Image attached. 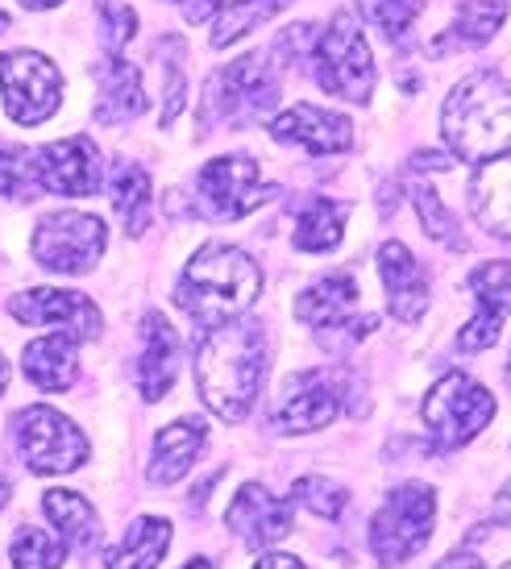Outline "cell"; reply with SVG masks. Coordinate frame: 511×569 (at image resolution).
<instances>
[{
	"instance_id": "8992f818",
	"label": "cell",
	"mask_w": 511,
	"mask_h": 569,
	"mask_svg": "<svg viewBox=\"0 0 511 569\" xmlns=\"http://www.w3.org/2000/svg\"><path fill=\"white\" fill-rule=\"evenodd\" d=\"M312 76L329 96L350 100V104H367L374 92V54L367 47V33L358 30L350 13H333L324 26L312 54Z\"/></svg>"
},
{
	"instance_id": "60d3db41",
	"label": "cell",
	"mask_w": 511,
	"mask_h": 569,
	"mask_svg": "<svg viewBox=\"0 0 511 569\" xmlns=\"http://www.w3.org/2000/svg\"><path fill=\"white\" fill-rule=\"evenodd\" d=\"M17 4H26V9H38V13H42V9H54V4H63V0H17Z\"/></svg>"
},
{
	"instance_id": "7a4b0ae2",
	"label": "cell",
	"mask_w": 511,
	"mask_h": 569,
	"mask_svg": "<svg viewBox=\"0 0 511 569\" xmlns=\"http://www.w3.org/2000/svg\"><path fill=\"white\" fill-rule=\"evenodd\" d=\"M262 296V270L246 250L208 241L196 250L183 279L176 287V303L200 329H217L224 320H238Z\"/></svg>"
},
{
	"instance_id": "d590c367",
	"label": "cell",
	"mask_w": 511,
	"mask_h": 569,
	"mask_svg": "<svg viewBox=\"0 0 511 569\" xmlns=\"http://www.w3.org/2000/svg\"><path fill=\"white\" fill-rule=\"evenodd\" d=\"M100 9V33H104V50H109L112 59H121L126 47L133 42V33H138V13L129 9L126 0H97Z\"/></svg>"
},
{
	"instance_id": "5bb4252c",
	"label": "cell",
	"mask_w": 511,
	"mask_h": 569,
	"mask_svg": "<svg viewBox=\"0 0 511 569\" xmlns=\"http://www.w3.org/2000/svg\"><path fill=\"white\" fill-rule=\"evenodd\" d=\"M38 174H42V188L54 196H92L104 183L100 146L83 133L59 138L38 150Z\"/></svg>"
},
{
	"instance_id": "ee69618b",
	"label": "cell",
	"mask_w": 511,
	"mask_h": 569,
	"mask_svg": "<svg viewBox=\"0 0 511 569\" xmlns=\"http://www.w3.org/2000/svg\"><path fill=\"white\" fill-rule=\"evenodd\" d=\"M0 30H9V13L4 9H0Z\"/></svg>"
},
{
	"instance_id": "30bf717a",
	"label": "cell",
	"mask_w": 511,
	"mask_h": 569,
	"mask_svg": "<svg viewBox=\"0 0 511 569\" xmlns=\"http://www.w3.org/2000/svg\"><path fill=\"white\" fill-rule=\"evenodd\" d=\"M196 208L208 221H241L254 208H262L274 196V188L262 183V171L250 154H221L200 167L196 174Z\"/></svg>"
},
{
	"instance_id": "8d00e7d4",
	"label": "cell",
	"mask_w": 511,
	"mask_h": 569,
	"mask_svg": "<svg viewBox=\"0 0 511 569\" xmlns=\"http://www.w3.org/2000/svg\"><path fill=\"white\" fill-rule=\"evenodd\" d=\"M183 100H188V76H183V42L171 33V63H162V112L159 126H176V117L183 112Z\"/></svg>"
},
{
	"instance_id": "836d02e7",
	"label": "cell",
	"mask_w": 511,
	"mask_h": 569,
	"mask_svg": "<svg viewBox=\"0 0 511 569\" xmlns=\"http://www.w3.org/2000/svg\"><path fill=\"white\" fill-rule=\"evenodd\" d=\"M291 503L308 507L312 516L320 520H337L345 507H350V490L337 487L333 478H320V475H308V478H295V487H291Z\"/></svg>"
},
{
	"instance_id": "1f68e13d",
	"label": "cell",
	"mask_w": 511,
	"mask_h": 569,
	"mask_svg": "<svg viewBox=\"0 0 511 569\" xmlns=\"http://www.w3.org/2000/svg\"><path fill=\"white\" fill-rule=\"evenodd\" d=\"M67 545L63 537L54 532H42V528H21L9 545V561L13 569H59L67 561Z\"/></svg>"
},
{
	"instance_id": "5b68a950",
	"label": "cell",
	"mask_w": 511,
	"mask_h": 569,
	"mask_svg": "<svg viewBox=\"0 0 511 569\" xmlns=\"http://www.w3.org/2000/svg\"><path fill=\"white\" fill-rule=\"evenodd\" d=\"M437 520V495L429 482H403L387 495V503L370 520V553L379 566H403L412 561L432 537Z\"/></svg>"
},
{
	"instance_id": "74e56055",
	"label": "cell",
	"mask_w": 511,
	"mask_h": 569,
	"mask_svg": "<svg viewBox=\"0 0 511 569\" xmlns=\"http://www.w3.org/2000/svg\"><path fill=\"white\" fill-rule=\"evenodd\" d=\"M176 4H183L188 21H204V17H212L221 9V0H176Z\"/></svg>"
},
{
	"instance_id": "4316f807",
	"label": "cell",
	"mask_w": 511,
	"mask_h": 569,
	"mask_svg": "<svg viewBox=\"0 0 511 569\" xmlns=\"http://www.w3.org/2000/svg\"><path fill=\"white\" fill-rule=\"evenodd\" d=\"M508 21V0H465L458 9V21L445 30V38L432 42V54L445 50H465V47H487L499 33V26Z\"/></svg>"
},
{
	"instance_id": "7bdbcfd3",
	"label": "cell",
	"mask_w": 511,
	"mask_h": 569,
	"mask_svg": "<svg viewBox=\"0 0 511 569\" xmlns=\"http://www.w3.org/2000/svg\"><path fill=\"white\" fill-rule=\"evenodd\" d=\"M183 569H217V566H212V561H204V557H200V561H188V566H183Z\"/></svg>"
},
{
	"instance_id": "484cf974",
	"label": "cell",
	"mask_w": 511,
	"mask_h": 569,
	"mask_svg": "<svg viewBox=\"0 0 511 569\" xmlns=\"http://www.w3.org/2000/svg\"><path fill=\"white\" fill-rule=\"evenodd\" d=\"M42 511H47V520L63 532L67 545L80 549V553L97 549L100 537H104V532H100L97 507L88 503L83 495H76V490H47V495H42Z\"/></svg>"
},
{
	"instance_id": "603a6c76",
	"label": "cell",
	"mask_w": 511,
	"mask_h": 569,
	"mask_svg": "<svg viewBox=\"0 0 511 569\" xmlns=\"http://www.w3.org/2000/svg\"><path fill=\"white\" fill-rule=\"evenodd\" d=\"M21 362H26V379L38 391H67L80 375V341L71 332H50L26 346Z\"/></svg>"
},
{
	"instance_id": "d6986e66",
	"label": "cell",
	"mask_w": 511,
	"mask_h": 569,
	"mask_svg": "<svg viewBox=\"0 0 511 569\" xmlns=\"http://www.w3.org/2000/svg\"><path fill=\"white\" fill-rule=\"evenodd\" d=\"M379 274H383L387 300H391V317L403 325H415L429 308V274L412 258V250L403 241H383L379 250Z\"/></svg>"
},
{
	"instance_id": "52a82bcc",
	"label": "cell",
	"mask_w": 511,
	"mask_h": 569,
	"mask_svg": "<svg viewBox=\"0 0 511 569\" xmlns=\"http://www.w3.org/2000/svg\"><path fill=\"white\" fill-rule=\"evenodd\" d=\"M17 458L30 475H71L88 461V437L67 420L63 411L33 403L13 416Z\"/></svg>"
},
{
	"instance_id": "3957f363",
	"label": "cell",
	"mask_w": 511,
	"mask_h": 569,
	"mask_svg": "<svg viewBox=\"0 0 511 569\" xmlns=\"http://www.w3.org/2000/svg\"><path fill=\"white\" fill-rule=\"evenodd\" d=\"M449 150L465 162H487L511 150V88L499 71L465 76L441 112Z\"/></svg>"
},
{
	"instance_id": "ac0fdd59",
	"label": "cell",
	"mask_w": 511,
	"mask_h": 569,
	"mask_svg": "<svg viewBox=\"0 0 511 569\" xmlns=\"http://www.w3.org/2000/svg\"><path fill=\"white\" fill-rule=\"evenodd\" d=\"M470 291L479 296V317L470 320L458 337L462 353H479V349L495 346L503 320L511 312V262H482L470 274Z\"/></svg>"
},
{
	"instance_id": "f546056e",
	"label": "cell",
	"mask_w": 511,
	"mask_h": 569,
	"mask_svg": "<svg viewBox=\"0 0 511 569\" xmlns=\"http://www.w3.org/2000/svg\"><path fill=\"white\" fill-rule=\"evenodd\" d=\"M112 208L126 224L129 238L146 233V221H150V179H146L142 167L133 162H117L112 167Z\"/></svg>"
},
{
	"instance_id": "d6a6232c",
	"label": "cell",
	"mask_w": 511,
	"mask_h": 569,
	"mask_svg": "<svg viewBox=\"0 0 511 569\" xmlns=\"http://www.w3.org/2000/svg\"><path fill=\"white\" fill-rule=\"evenodd\" d=\"M358 13L370 30H379L383 38L400 42L403 33L412 30V21L424 13V0H358Z\"/></svg>"
},
{
	"instance_id": "9c48e42d",
	"label": "cell",
	"mask_w": 511,
	"mask_h": 569,
	"mask_svg": "<svg viewBox=\"0 0 511 569\" xmlns=\"http://www.w3.org/2000/svg\"><path fill=\"white\" fill-rule=\"evenodd\" d=\"M295 317L317 332L324 349H341V346H353V341H367L370 332L379 329V317L358 312V283H353L350 270L324 274L320 283L300 291Z\"/></svg>"
},
{
	"instance_id": "f6af8a7d",
	"label": "cell",
	"mask_w": 511,
	"mask_h": 569,
	"mask_svg": "<svg viewBox=\"0 0 511 569\" xmlns=\"http://www.w3.org/2000/svg\"><path fill=\"white\" fill-rule=\"evenodd\" d=\"M508 387H511V358H508Z\"/></svg>"
},
{
	"instance_id": "8fae6325",
	"label": "cell",
	"mask_w": 511,
	"mask_h": 569,
	"mask_svg": "<svg viewBox=\"0 0 511 569\" xmlns=\"http://www.w3.org/2000/svg\"><path fill=\"white\" fill-rule=\"evenodd\" d=\"M109 246V229L92 212H50L33 229V258L54 274H88Z\"/></svg>"
},
{
	"instance_id": "6da1fadb",
	"label": "cell",
	"mask_w": 511,
	"mask_h": 569,
	"mask_svg": "<svg viewBox=\"0 0 511 569\" xmlns=\"http://www.w3.org/2000/svg\"><path fill=\"white\" fill-rule=\"evenodd\" d=\"M267 379V325L262 320H224L204 332L196 349V387L212 416L238 425L250 416Z\"/></svg>"
},
{
	"instance_id": "f1b7e54d",
	"label": "cell",
	"mask_w": 511,
	"mask_h": 569,
	"mask_svg": "<svg viewBox=\"0 0 511 569\" xmlns=\"http://www.w3.org/2000/svg\"><path fill=\"white\" fill-rule=\"evenodd\" d=\"M288 4L291 0H224L212 17V47H233L246 33H254L258 26H267L274 13H283Z\"/></svg>"
},
{
	"instance_id": "4fadbf2b",
	"label": "cell",
	"mask_w": 511,
	"mask_h": 569,
	"mask_svg": "<svg viewBox=\"0 0 511 569\" xmlns=\"http://www.w3.org/2000/svg\"><path fill=\"white\" fill-rule=\"evenodd\" d=\"M337 411H341V387H337L333 370L312 366L283 387V396L271 411V425L279 432H320L333 425Z\"/></svg>"
},
{
	"instance_id": "e575fe53",
	"label": "cell",
	"mask_w": 511,
	"mask_h": 569,
	"mask_svg": "<svg viewBox=\"0 0 511 569\" xmlns=\"http://www.w3.org/2000/svg\"><path fill=\"white\" fill-rule=\"evenodd\" d=\"M412 196H415V212H420L424 233H429L432 241H445V246H453V250H462L465 241L458 238V221H453V212L441 204V196H437L429 183H415Z\"/></svg>"
},
{
	"instance_id": "f35d334b",
	"label": "cell",
	"mask_w": 511,
	"mask_h": 569,
	"mask_svg": "<svg viewBox=\"0 0 511 569\" xmlns=\"http://www.w3.org/2000/svg\"><path fill=\"white\" fill-rule=\"evenodd\" d=\"M254 569H308V566L300 557H288V553H262Z\"/></svg>"
},
{
	"instance_id": "2e32d148",
	"label": "cell",
	"mask_w": 511,
	"mask_h": 569,
	"mask_svg": "<svg viewBox=\"0 0 511 569\" xmlns=\"http://www.w3.org/2000/svg\"><path fill=\"white\" fill-rule=\"evenodd\" d=\"M271 138L283 146H300L308 154H345L353 146V126L333 109L291 104L271 121Z\"/></svg>"
},
{
	"instance_id": "d4e9b609",
	"label": "cell",
	"mask_w": 511,
	"mask_h": 569,
	"mask_svg": "<svg viewBox=\"0 0 511 569\" xmlns=\"http://www.w3.org/2000/svg\"><path fill=\"white\" fill-rule=\"evenodd\" d=\"M171 549V523L159 516H138L126 528L121 545H112L104 561L109 569H159V561Z\"/></svg>"
},
{
	"instance_id": "ffe728a7",
	"label": "cell",
	"mask_w": 511,
	"mask_h": 569,
	"mask_svg": "<svg viewBox=\"0 0 511 569\" xmlns=\"http://www.w3.org/2000/svg\"><path fill=\"white\" fill-rule=\"evenodd\" d=\"M179 366V332L162 312H146L142 317V358H138V391L146 403H159L171 382H176Z\"/></svg>"
},
{
	"instance_id": "83f0119b",
	"label": "cell",
	"mask_w": 511,
	"mask_h": 569,
	"mask_svg": "<svg viewBox=\"0 0 511 569\" xmlns=\"http://www.w3.org/2000/svg\"><path fill=\"white\" fill-rule=\"evenodd\" d=\"M350 221V204H337L324 196H312L304 208H295V250L324 253L333 250Z\"/></svg>"
},
{
	"instance_id": "b9f144b4",
	"label": "cell",
	"mask_w": 511,
	"mask_h": 569,
	"mask_svg": "<svg viewBox=\"0 0 511 569\" xmlns=\"http://www.w3.org/2000/svg\"><path fill=\"white\" fill-rule=\"evenodd\" d=\"M9 387V362H4V353H0V391Z\"/></svg>"
},
{
	"instance_id": "7c38bea8",
	"label": "cell",
	"mask_w": 511,
	"mask_h": 569,
	"mask_svg": "<svg viewBox=\"0 0 511 569\" xmlns=\"http://www.w3.org/2000/svg\"><path fill=\"white\" fill-rule=\"evenodd\" d=\"M0 96L17 126H42L63 104V76L38 50H9L0 54Z\"/></svg>"
},
{
	"instance_id": "cb8c5ba5",
	"label": "cell",
	"mask_w": 511,
	"mask_h": 569,
	"mask_svg": "<svg viewBox=\"0 0 511 569\" xmlns=\"http://www.w3.org/2000/svg\"><path fill=\"white\" fill-rule=\"evenodd\" d=\"M146 112V88H142V71L129 67L126 59H112L100 71V104H97V121L100 126H121V121H133Z\"/></svg>"
},
{
	"instance_id": "9a60e30c",
	"label": "cell",
	"mask_w": 511,
	"mask_h": 569,
	"mask_svg": "<svg viewBox=\"0 0 511 569\" xmlns=\"http://www.w3.org/2000/svg\"><path fill=\"white\" fill-rule=\"evenodd\" d=\"M9 312H13L21 325H63V332L71 329L76 341H92L100 337V312L97 303L80 296V291H59V287H33V291H21L9 300Z\"/></svg>"
},
{
	"instance_id": "7402d4cb",
	"label": "cell",
	"mask_w": 511,
	"mask_h": 569,
	"mask_svg": "<svg viewBox=\"0 0 511 569\" xmlns=\"http://www.w3.org/2000/svg\"><path fill=\"white\" fill-rule=\"evenodd\" d=\"M200 453H204V425L196 416L176 420V425H167L154 437V458H150L146 478L154 487H171V482H179V478L192 470Z\"/></svg>"
},
{
	"instance_id": "bcb514c9",
	"label": "cell",
	"mask_w": 511,
	"mask_h": 569,
	"mask_svg": "<svg viewBox=\"0 0 511 569\" xmlns=\"http://www.w3.org/2000/svg\"><path fill=\"white\" fill-rule=\"evenodd\" d=\"M503 569H511V566H503Z\"/></svg>"
},
{
	"instance_id": "4dcf8cb0",
	"label": "cell",
	"mask_w": 511,
	"mask_h": 569,
	"mask_svg": "<svg viewBox=\"0 0 511 569\" xmlns=\"http://www.w3.org/2000/svg\"><path fill=\"white\" fill-rule=\"evenodd\" d=\"M42 188V174H38V154L26 146L0 142V196L4 200H33Z\"/></svg>"
},
{
	"instance_id": "277c9868",
	"label": "cell",
	"mask_w": 511,
	"mask_h": 569,
	"mask_svg": "<svg viewBox=\"0 0 511 569\" xmlns=\"http://www.w3.org/2000/svg\"><path fill=\"white\" fill-rule=\"evenodd\" d=\"M279 104V76L267 50L241 54L221 67L204 88V129L224 126H262Z\"/></svg>"
},
{
	"instance_id": "e0dca14e",
	"label": "cell",
	"mask_w": 511,
	"mask_h": 569,
	"mask_svg": "<svg viewBox=\"0 0 511 569\" xmlns=\"http://www.w3.org/2000/svg\"><path fill=\"white\" fill-rule=\"evenodd\" d=\"M224 523H229V532H238L246 549H267L291 532V503L274 499L262 482H246L224 511Z\"/></svg>"
},
{
	"instance_id": "ab89813d",
	"label": "cell",
	"mask_w": 511,
	"mask_h": 569,
	"mask_svg": "<svg viewBox=\"0 0 511 569\" xmlns=\"http://www.w3.org/2000/svg\"><path fill=\"white\" fill-rule=\"evenodd\" d=\"M491 520L503 523V528H511V482L503 490H499V499H495V511H491Z\"/></svg>"
},
{
	"instance_id": "ba28073f",
	"label": "cell",
	"mask_w": 511,
	"mask_h": 569,
	"mask_svg": "<svg viewBox=\"0 0 511 569\" xmlns=\"http://www.w3.org/2000/svg\"><path fill=\"white\" fill-rule=\"evenodd\" d=\"M424 425L437 449H462L465 441H474L482 428L495 420V399L491 391L474 382L462 370H449L445 379L437 382L424 399Z\"/></svg>"
},
{
	"instance_id": "44dd1931",
	"label": "cell",
	"mask_w": 511,
	"mask_h": 569,
	"mask_svg": "<svg viewBox=\"0 0 511 569\" xmlns=\"http://www.w3.org/2000/svg\"><path fill=\"white\" fill-rule=\"evenodd\" d=\"M470 212L491 238L511 241V150L487 159L470 179Z\"/></svg>"
}]
</instances>
